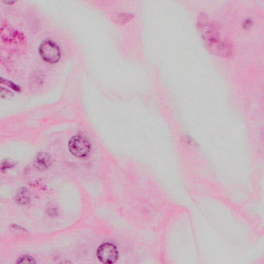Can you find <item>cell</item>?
I'll return each mask as SVG.
<instances>
[{
    "label": "cell",
    "instance_id": "cell-8",
    "mask_svg": "<svg viewBox=\"0 0 264 264\" xmlns=\"http://www.w3.org/2000/svg\"><path fill=\"white\" fill-rule=\"evenodd\" d=\"M11 231L18 236H25L28 235V232L24 228L17 225L12 226Z\"/></svg>",
    "mask_w": 264,
    "mask_h": 264
},
{
    "label": "cell",
    "instance_id": "cell-1",
    "mask_svg": "<svg viewBox=\"0 0 264 264\" xmlns=\"http://www.w3.org/2000/svg\"><path fill=\"white\" fill-rule=\"evenodd\" d=\"M198 28L203 40L211 52L222 57H228L231 55V46L222 40L217 27L207 18L202 16L199 19Z\"/></svg>",
    "mask_w": 264,
    "mask_h": 264
},
{
    "label": "cell",
    "instance_id": "cell-4",
    "mask_svg": "<svg viewBox=\"0 0 264 264\" xmlns=\"http://www.w3.org/2000/svg\"><path fill=\"white\" fill-rule=\"evenodd\" d=\"M39 53L46 62L53 64L57 63L60 58L58 47L51 40H46L40 46Z\"/></svg>",
    "mask_w": 264,
    "mask_h": 264
},
{
    "label": "cell",
    "instance_id": "cell-2",
    "mask_svg": "<svg viewBox=\"0 0 264 264\" xmlns=\"http://www.w3.org/2000/svg\"><path fill=\"white\" fill-rule=\"evenodd\" d=\"M68 149L75 157L85 158L91 153L92 144L87 137L82 134H77L70 139Z\"/></svg>",
    "mask_w": 264,
    "mask_h": 264
},
{
    "label": "cell",
    "instance_id": "cell-3",
    "mask_svg": "<svg viewBox=\"0 0 264 264\" xmlns=\"http://www.w3.org/2000/svg\"><path fill=\"white\" fill-rule=\"evenodd\" d=\"M97 256L101 262L106 264L115 263L119 258V251L116 246L110 242L101 244L97 250Z\"/></svg>",
    "mask_w": 264,
    "mask_h": 264
},
{
    "label": "cell",
    "instance_id": "cell-6",
    "mask_svg": "<svg viewBox=\"0 0 264 264\" xmlns=\"http://www.w3.org/2000/svg\"><path fill=\"white\" fill-rule=\"evenodd\" d=\"M30 192L26 188H23L18 192L16 195L15 200L17 204L20 206L28 205L31 202Z\"/></svg>",
    "mask_w": 264,
    "mask_h": 264
},
{
    "label": "cell",
    "instance_id": "cell-5",
    "mask_svg": "<svg viewBox=\"0 0 264 264\" xmlns=\"http://www.w3.org/2000/svg\"><path fill=\"white\" fill-rule=\"evenodd\" d=\"M34 165L40 171L48 169L52 165L51 157L47 153H39L35 159Z\"/></svg>",
    "mask_w": 264,
    "mask_h": 264
},
{
    "label": "cell",
    "instance_id": "cell-7",
    "mask_svg": "<svg viewBox=\"0 0 264 264\" xmlns=\"http://www.w3.org/2000/svg\"><path fill=\"white\" fill-rule=\"evenodd\" d=\"M17 263H36V260L30 255H24L20 256L16 261Z\"/></svg>",
    "mask_w": 264,
    "mask_h": 264
}]
</instances>
